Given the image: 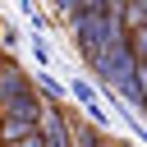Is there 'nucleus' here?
<instances>
[{
  "mask_svg": "<svg viewBox=\"0 0 147 147\" xmlns=\"http://www.w3.org/2000/svg\"><path fill=\"white\" fill-rule=\"evenodd\" d=\"M32 92H37L32 74H23L14 60H0V110L14 106V101H23V96H32Z\"/></svg>",
  "mask_w": 147,
  "mask_h": 147,
  "instance_id": "2",
  "label": "nucleus"
},
{
  "mask_svg": "<svg viewBox=\"0 0 147 147\" xmlns=\"http://www.w3.org/2000/svg\"><path fill=\"white\" fill-rule=\"evenodd\" d=\"M110 147H129V142H110Z\"/></svg>",
  "mask_w": 147,
  "mask_h": 147,
  "instance_id": "9",
  "label": "nucleus"
},
{
  "mask_svg": "<svg viewBox=\"0 0 147 147\" xmlns=\"http://www.w3.org/2000/svg\"><path fill=\"white\" fill-rule=\"evenodd\" d=\"M124 28H129V32L147 28V0H129V5H124Z\"/></svg>",
  "mask_w": 147,
  "mask_h": 147,
  "instance_id": "6",
  "label": "nucleus"
},
{
  "mask_svg": "<svg viewBox=\"0 0 147 147\" xmlns=\"http://www.w3.org/2000/svg\"><path fill=\"white\" fill-rule=\"evenodd\" d=\"M74 147H110V138L101 133V124L78 119V124H74Z\"/></svg>",
  "mask_w": 147,
  "mask_h": 147,
  "instance_id": "5",
  "label": "nucleus"
},
{
  "mask_svg": "<svg viewBox=\"0 0 147 147\" xmlns=\"http://www.w3.org/2000/svg\"><path fill=\"white\" fill-rule=\"evenodd\" d=\"M18 147H46V142H41V129H37V133H32V138H23V142H18Z\"/></svg>",
  "mask_w": 147,
  "mask_h": 147,
  "instance_id": "8",
  "label": "nucleus"
},
{
  "mask_svg": "<svg viewBox=\"0 0 147 147\" xmlns=\"http://www.w3.org/2000/svg\"><path fill=\"white\" fill-rule=\"evenodd\" d=\"M64 18H69V28H74V41H78V55H83V60H96L101 51H110V46H124V41H129L124 5H115V0L69 5V9H64Z\"/></svg>",
  "mask_w": 147,
  "mask_h": 147,
  "instance_id": "1",
  "label": "nucleus"
},
{
  "mask_svg": "<svg viewBox=\"0 0 147 147\" xmlns=\"http://www.w3.org/2000/svg\"><path fill=\"white\" fill-rule=\"evenodd\" d=\"M69 96H74V101H78V106H83V110L92 115V124L101 119V101H96V87H92V83L74 78V83H69Z\"/></svg>",
  "mask_w": 147,
  "mask_h": 147,
  "instance_id": "4",
  "label": "nucleus"
},
{
  "mask_svg": "<svg viewBox=\"0 0 147 147\" xmlns=\"http://www.w3.org/2000/svg\"><path fill=\"white\" fill-rule=\"evenodd\" d=\"M41 142L46 147H74V124H69L64 106H46V115H41Z\"/></svg>",
  "mask_w": 147,
  "mask_h": 147,
  "instance_id": "3",
  "label": "nucleus"
},
{
  "mask_svg": "<svg viewBox=\"0 0 147 147\" xmlns=\"http://www.w3.org/2000/svg\"><path fill=\"white\" fill-rule=\"evenodd\" d=\"M129 51H133V60L147 69V28H138V32H129Z\"/></svg>",
  "mask_w": 147,
  "mask_h": 147,
  "instance_id": "7",
  "label": "nucleus"
}]
</instances>
